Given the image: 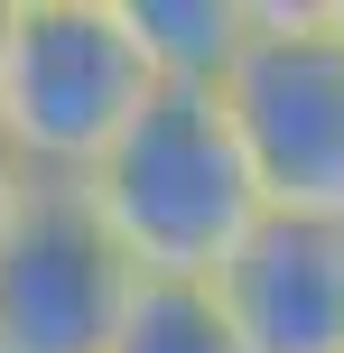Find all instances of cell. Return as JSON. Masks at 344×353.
<instances>
[{
	"instance_id": "1",
	"label": "cell",
	"mask_w": 344,
	"mask_h": 353,
	"mask_svg": "<svg viewBox=\"0 0 344 353\" xmlns=\"http://www.w3.org/2000/svg\"><path fill=\"white\" fill-rule=\"evenodd\" d=\"M84 205L103 214V232L121 242V261L140 279H214L242 251V232L261 223V195H252L223 103L186 84H159L140 103V121L84 176Z\"/></svg>"
},
{
	"instance_id": "2",
	"label": "cell",
	"mask_w": 344,
	"mask_h": 353,
	"mask_svg": "<svg viewBox=\"0 0 344 353\" xmlns=\"http://www.w3.org/2000/svg\"><path fill=\"white\" fill-rule=\"evenodd\" d=\"M159 74L140 65L121 0H10L0 19V140L28 176L84 186L103 149L140 121Z\"/></svg>"
},
{
	"instance_id": "3",
	"label": "cell",
	"mask_w": 344,
	"mask_h": 353,
	"mask_svg": "<svg viewBox=\"0 0 344 353\" xmlns=\"http://www.w3.org/2000/svg\"><path fill=\"white\" fill-rule=\"evenodd\" d=\"M214 103L261 214H344V28L326 0H252Z\"/></svg>"
},
{
	"instance_id": "4",
	"label": "cell",
	"mask_w": 344,
	"mask_h": 353,
	"mask_svg": "<svg viewBox=\"0 0 344 353\" xmlns=\"http://www.w3.org/2000/svg\"><path fill=\"white\" fill-rule=\"evenodd\" d=\"M140 270L65 176H28L0 223V353H112Z\"/></svg>"
},
{
	"instance_id": "5",
	"label": "cell",
	"mask_w": 344,
	"mask_h": 353,
	"mask_svg": "<svg viewBox=\"0 0 344 353\" xmlns=\"http://www.w3.org/2000/svg\"><path fill=\"white\" fill-rule=\"evenodd\" d=\"M214 298L252 353H344V214H261Z\"/></svg>"
},
{
	"instance_id": "6",
	"label": "cell",
	"mask_w": 344,
	"mask_h": 353,
	"mask_svg": "<svg viewBox=\"0 0 344 353\" xmlns=\"http://www.w3.org/2000/svg\"><path fill=\"white\" fill-rule=\"evenodd\" d=\"M121 19L140 37V65L186 93H214L252 37V0H121Z\"/></svg>"
},
{
	"instance_id": "7",
	"label": "cell",
	"mask_w": 344,
	"mask_h": 353,
	"mask_svg": "<svg viewBox=\"0 0 344 353\" xmlns=\"http://www.w3.org/2000/svg\"><path fill=\"white\" fill-rule=\"evenodd\" d=\"M112 353H252L223 316L214 279H140L112 325Z\"/></svg>"
},
{
	"instance_id": "8",
	"label": "cell",
	"mask_w": 344,
	"mask_h": 353,
	"mask_svg": "<svg viewBox=\"0 0 344 353\" xmlns=\"http://www.w3.org/2000/svg\"><path fill=\"white\" fill-rule=\"evenodd\" d=\"M19 195H28V168H19V149L0 140V223H10V214H19Z\"/></svg>"
},
{
	"instance_id": "9",
	"label": "cell",
	"mask_w": 344,
	"mask_h": 353,
	"mask_svg": "<svg viewBox=\"0 0 344 353\" xmlns=\"http://www.w3.org/2000/svg\"><path fill=\"white\" fill-rule=\"evenodd\" d=\"M326 10H335V28H344V0H326Z\"/></svg>"
},
{
	"instance_id": "10",
	"label": "cell",
	"mask_w": 344,
	"mask_h": 353,
	"mask_svg": "<svg viewBox=\"0 0 344 353\" xmlns=\"http://www.w3.org/2000/svg\"><path fill=\"white\" fill-rule=\"evenodd\" d=\"M0 19H10V0H0Z\"/></svg>"
}]
</instances>
